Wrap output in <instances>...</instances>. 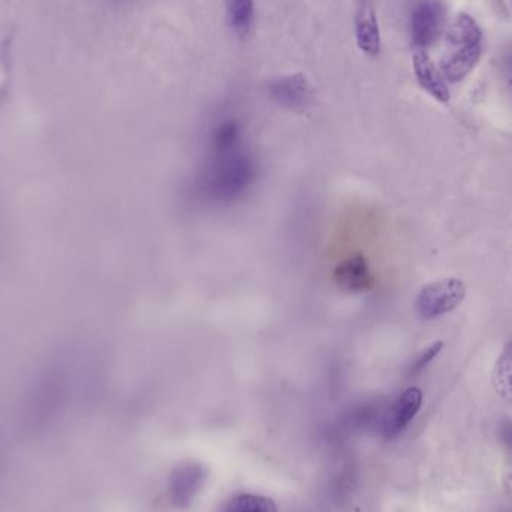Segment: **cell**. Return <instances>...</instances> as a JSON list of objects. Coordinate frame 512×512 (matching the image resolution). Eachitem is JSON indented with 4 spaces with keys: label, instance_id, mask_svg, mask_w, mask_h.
Wrapping results in <instances>:
<instances>
[{
    "label": "cell",
    "instance_id": "1",
    "mask_svg": "<svg viewBox=\"0 0 512 512\" xmlns=\"http://www.w3.org/2000/svg\"><path fill=\"white\" fill-rule=\"evenodd\" d=\"M481 50L483 32L471 15L462 12L448 24L445 33V51L441 57L445 81L457 84L465 80L480 62Z\"/></svg>",
    "mask_w": 512,
    "mask_h": 512
},
{
    "label": "cell",
    "instance_id": "2",
    "mask_svg": "<svg viewBox=\"0 0 512 512\" xmlns=\"http://www.w3.org/2000/svg\"><path fill=\"white\" fill-rule=\"evenodd\" d=\"M466 297V286L457 277L427 283L415 300V310L423 321L441 318L454 312Z\"/></svg>",
    "mask_w": 512,
    "mask_h": 512
},
{
    "label": "cell",
    "instance_id": "3",
    "mask_svg": "<svg viewBox=\"0 0 512 512\" xmlns=\"http://www.w3.org/2000/svg\"><path fill=\"white\" fill-rule=\"evenodd\" d=\"M445 8L441 0H421L411 18V35L415 47L424 50L438 41L444 32Z\"/></svg>",
    "mask_w": 512,
    "mask_h": 512
},
{
    "label": "cell",
    "instance_id": "4",
    "mask_svg": "<svg viewBox=\"0 0 512 512\" xmlns=\"http://www.w3.org/2000/svg\"><path fill=\"white\" fill-rule=\"evenodd\" d=\"M206 466L198 463H185L177 466L170 477V498L177 508H188L206 484Z\"/></svg>",
    "mask_w": 512,
    "mask_h": 512
},
{
    "label": "cell",
    "instance_id": "5",
    "mask_svg": "<svg viewBox=\"0 0 512 512\" xmlns=\"http://www.w3.org/2000/svg\"><path fill=\"white\" fill-rule=\"evenodd\" d=\"M423 405V393L420 388L411 387L400 394L399 399L394 402L390 414L384 424V435L387 439L396 438L402 433L411 421L417 417Z\"/></svg>",
    "mask_w": 512,
    "mask_h": 512
},
{
    "label": "cell",
    "instance_id": "6",
    "mask_svg": "<svg viewBox=\"0 0 512 512\" xmlns=\"http://www.w3.org/2000/svg\"><path fill=\"white\" fill-rule=\"evenodd\" d=\"M357 45L367 56H378L381 51V29L372 0H360L355 14Z\"/></svg>",
    "mask_w": 512,
    "mask_h": 512
},
{
    "label": "cell",
    "instance_id": "7",
    "mask_svg": "<svg viewBox=\"0 0 512 512\" xmlns=\"http://www.w3.org/2000/svg\"><path fill=\"white\" fill-rule=\"evenodd\" d=\"M412 66H414L415 78L424 92L429 93L432 98L441 104L450 102L451 95L448 89L447 81L442 75L441 69L435 65L429 54L424 50H418L412 59Z\"/></svg>",
    "mask_w": 512,
    "mask_h": 512
},
{
    "label": "cell",
    "instance_id": "8",
    "mask_svg": "<svg viewBox=\"0 0 512 512\" xmlns=\"http://www.w3.org/2000/svg\"><path fill=\"white\" fill-rule=\"evenodd\" d=\"M268 93L273 101L283 107L304 108L310 102L312 89L303 74H292L271 81Z\"/></svg>",
    "mask_w": 512,
    "mask_h": 512
},
{
    "label": "cell",
    "instance_id": "9",
    "mask_svg": "<svg viewBox=\"0 0 512 512\" xmlns=\"http://www.w3.org/2000/svg\"><path fill=\"white\" fill-rule=\"evenodd\" d=\"M334 282L346 292L369 291L375 285L372 271L363 255H354L337 265Z\"/></svg>",
    "mask_w": 512,
    "mask_h": 512
},
{
    "label": "cell",
    "instance_id": "10",
    "mask_svg": "<svg viewBox=\"0 0 512 512\" xmlns=\"http://www.w3.org/2000/svg\"><path fill=\"white\" fill-rule=\"evenodd\" d=\"M492 384L498 396L512 405V342L505 346L493 367Z\"/></svg>",
    "mask_w": 512,
    "mask_h": 512
},
{
    "label": "cell",
    "instance_id": "11",
    "mask_svg": "<svg viewBox=\"0 0 512 512\" xmlns=\"http://www.w3.org/2000/svg\"><path fill=\"white\" fill-rule=\"evenodd\" d=\"M227 12L234 32L246 35L254 23V0H227Z\"/></svg>",
    "mask_w": 512,
    "mask_h": 512
},
{
    "label": "cell",
    "instance_id": "12",
    "mask_svg": "<svg viewBox=\"0 0 512 512\" xmlns=\"http://www.w3.org/2000/svg\"><path fill=\"white\" fill-rule=\"evenodd\" d=\"M224 512H279L277 505L274 504L273 499L265 498V496L243 495L236 496L231 499L230 504L227 505Z\"/></svg>",
    "mask_w": 512,
    "mask_h": 512
},
{
    "label": "cell",
    "instance_id": "13",
    "mask_svg": "<svg viewBox=\"0 0 512 512\" xmlns=\"http://www.w3.org/2000/svg\"><path fill=\"white\" fill-rule=\"evenodd\" d=\"M445 343L442 342V340H438V342L433 343V345H430L429 348L424 349L423 352H421L420 357L417 358V360L412 363L411 366V373L412 375H417V373H420L421 370L426 369L427 366H429L430 363H432L433 360H435L436 357H438L439 354H441L442 349H444Z\"/></svg>",
    "mask_w": 512,
    "mask_h": 512
},
{
    "label": "cell",
    "instance_id": "14",
    "mask_svg": "<svg viewBox=\"0 0 512 512\" xmlns=\"http://www.w3.org/2000/svg\"><path fill=\"white\" fill-rule=\"evenodd\" d=\"M502 435H504L505 444L510 445L512 448V421H507L502 426Z\"/></svg>",
    "mask_w": 512,
    "mask_h": 512
},
{
    "label": "cell",
    "instance_id": "15",
    "mask_svg": "<svg viewBox=\"0 0 512 512\" xmlns=\"http://www.w3.org/2000/svg\"><path fill=\"white\" fill-rule=\"evenodd\" d=\"M505 74H507L508 83H510L512 87V54L505 60Z\"/></svg>",
    "mask_w": 512,
    "mask_h": 512
}]
</instances>
